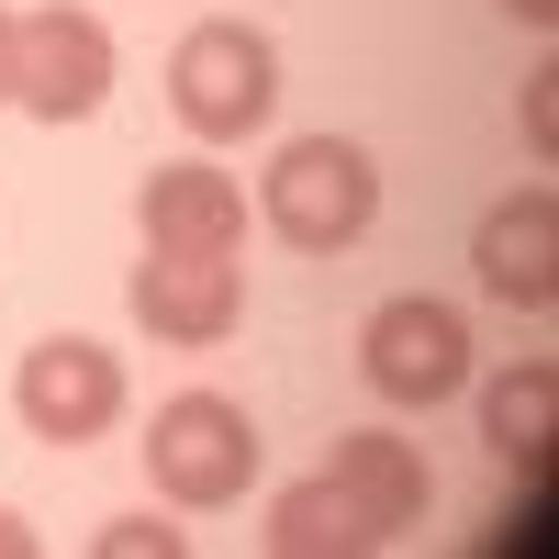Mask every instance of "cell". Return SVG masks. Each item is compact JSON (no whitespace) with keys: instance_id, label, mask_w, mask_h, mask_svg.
<instances>
[{"instance_id":"obj_12","label":"cell","mask_w":559,"mask_h":559,"mask_svg":"<svg viewBox=\"0 0 559 559\" xmlns=\"http://www.w3.org/2000/svg\"><path fill=\"white\" fill-rule=\"evenodd\" d=\"M269 548L280 559H369V526L347 515V492L313 471V481H280L269 492Z\"/></svg>"},{"instance_id":"obj_14","label":"cell","mask_w":559,"mask_h":559,"mask_svg":"<svg viewBox=\"0 0 559 559\" xmlns=\"http://www.w3.org/2000/svg\"><path fill=\"white\" fill-rule=\"evenodd\" d=\"M526 134H537V157H559V68L526 90Z\"/></svg>"},{"instance_id":"obj_7","label":"cell","mask_w":559,"mask_h":559,"mask_svg":"<svg viewBox=\"0 0 559 559\" xmlns=\"http://www.w3.org/2000/svg\"><path fill=\"white\" fill-rule=\"evenodd\" d=\"M134 324H146L157 347H224L247 313V280L236 258H179V247H146V269H134Z\"/></svg>"},{"instance_id":"obj_9","label":"cell","mask_w":559,"mask_h":559,"mask_svg":"<svg viewBox=\"0 0 559 559\" xmlns=\"http://www.w3.org/2000/svg\"><path fill=\"white\" fill-rule=\"evenodd\" d=\"M324 481L347 492V515L369 526V548H392L403 526H426V503H437V481H426V448H414V437H381V426L336 437Z\"/></svg>"},{"instance_id":"obj_10","label":"cell","mask_w":559,"mask_h":559,"mask_svg":"<svg viewBox=\"0 0 559 559\" xmlns=\"http://www.w3.org/2000/svg\"><path fill=\"white\" fill-rule=\"evenodd\" d=\"M134 224H146V247H179V258H236L247 247V191L202 157H168L146 191H134Z\"/></svg>"},{"instance_id":"obj_2","label":"cell","mask_w":559,"mask_h":559,"mask_svg":"<svg viewBox=\"0 0 559 559\" xmlns=\"http://www.w3.org/2000/svg\"><path fill=\"white\" fill-rule=\"evenodd\" d=\"M168 112L202 134V146H247V134L280 112V45L247 12H213L168 45Z\"/></svg>"},{"instance_id":"obj_5","label":"cell","mask_w":559,"mask_h":559,"mask_svg":"<svg viewBox=\"0 0 559 559\" xmlns=\"http://www.w3.org/2000/svg\"><path fill=\"white\" fill-rule=\"evenodd\" d=\"M358 369H369L381 403L426 414L448 392H471V324H459V302H437V292H392L358 324Z\"/></svg>"},{"instance_id":"obj_1","label":"cell","mask_w":559,"mask_h":559,"mask_svg":"<svg viewBox=\"0 0 559 559\" xmlns=\"http://www.w3.org/2000/svg\"><path fill=\"white\" fill-rule=\"evenodd\" d=\"M258 213H269L280 247L347 258L369 224H381V168H369L358 134H292V146L269 157V179H258Z\"/></svg>"},{"instance_id":"obj_4","label":"cell","mask_w":559,"mask_h":559,"mask_svg":"<svg viewBox=\"0 0 559 559\" xmlns=\"http://www.w3.org/2000/svg\"><path fill=\"white\" fill-rule=\"evenodd\" d=\"M12 102L34 123H90L112 102V23L79 12V0L12 12Z\"/></svg>"},{"instance_id":"obj_16","label":"cell","mask_w":559,"mask_h":559,"mask_svg":"<svg viewBox=\"0 0 559 559\" xmlns=\"http://www.w3.org/2000/svg\"><path fill=\"white\" fill-rule=\"evenodd\" d=\"M503 12H515V23H559V0H503Z\"/></svg>"},{"instance_id":"obj_13","label":"cell","mask_w":559,"mask_h":559,"mask_svg":"<svg viewBox=\"0 0 559 559\" xmlns=\"http://www.w3.org/2000/svg\"><path fill=\"white\" fill-rule=\"evenodd\" d=\"M102 559H191V526H157V515H123V526H102Z\"/></svg>"},{"instance_id":"obj_11","label":"cell","mask_w":559,"mask_h":559,"mask_svg":"<svg viewBox=\"0 0 559 559\" xmlns=\"http://www.w3.org/2000/svg\"><path fill=\"white\" fill-rule=\"evenodd\" d=\"M481 437L503 471H548V437H559V369L526 358V369H503V381L481 392Z\"/></svg>"},{"instance_id":"obj_8","label":"cell","mask_w":559,"mask_h":559,"mask_svg":"<svg viewBox=\"0 0 559 559\" xmlns=\"http://www.w3.org/2000/svg\"><path fill=\"white\" fill-rule=\"evenodd\" d=\"M471 280L515 313H548L559 302V191H503L471 236Z\"/></svg>"},{"instance_id":"obj_3","label":"cell","mask_w":559,"mask_h":559,"mask_svg":"<svg viewBox=\"0 0 559 559\" xmlns=\"http://www.w3.org/2000/svg\"><path fill=\"white\" fill-rule=\"evenodd\" d=\"M146 481L179 503V515H224V503H247V481H258V426H247V403H224V392H168L157 426H146Z\"/></svg>"},{"instance_id":"obj_6","label":"cell","mask_w":559,"mask_h":559,"mask_svg":"<svg viewBox=\"0 0 559 559\" xmlns=\"http://www.w3.org/2000/svg\"><path fill=\"white\" fill-rule=\"evenodd\" d=\"M12 414H23V437H45V448L112 437V426H123V358H112L102 336H45V347H23V369H12Z\"/></svg>"},{"instance_id":"obj_15","label":"cell","mask_w":559,"mask_h":559,"mask_svg":"<svg viewBox=\"0 0 559 559\" xmlns=\"http://www.w3.org/2000/svg\"><path fill=\"white\" fill-rule=\"evenodd\" d=\"M0 559H34V526L23 515H0Z\"/></svg>"},{"instance_id":"obj_17","label":"cell","mask_w":559,"mask_h":559,"mask_svg":"<svg viewBox=\"0 0 559 559\" xmlns=\"http://www.w3.org/2000/svg\"><path fill=\"white\" fill-rule=\"evenodd\" d=\"M0 102H12V12H0Z\"/></svg>"}]
</instances>
